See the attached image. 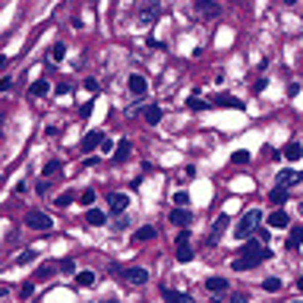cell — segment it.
Returning <instances> with one entry per match:
<instances>
[{"mask_svg": "<svg viewBox=\"0 0 303 303\" xmlns=\"http://www.w3.org/2000/svg\"><path fill=\"white\" fill-rule=\"evenodd\" d=\"M51 92V82L48 79H35L29 85V95H35V98H41V95H48Z\"/></svg>", "mask_w": 303, "mask_h": 303, "instance_id": "cb8c5ba5", "label": "cell"}, {"mask_svg": "<svg viewBox=\"0 0 303 303\" xmlns=\"http://www.w3.org/2000/svg\"><path fill=\"white\" fill-rule=\"evenodd\" d=\"M57 268H60V272H66V275H76V262H73V259H60Z\"/></svg>", "mask_w": 303, "mask_h": 303, "instance_id": "e575fe53", "label": "cell"}, {"mask_svg": "<svg viewBox=\"0 0 303 303\" xmlns=\"http://www.w3.org/2000/svg\"><path fill=\"white\" fill-rule=\"evenodd\" d=\"M256 234H259V240H262V243H268V237H272V234H268V228H259Z\"/></svg>", "mask_w": 303, "mask_h": 303, "instance_id": "f6af8a7d", "label": "cell"}, {"mask_svg": "<svg viewBox=\"0 0 303 303\" xmlns=\"http://www.w3.org/2000/svg\"><path fill=\"white\" fill-rule=\"evenodd\" d=\"M145 45H149L152 51H164V41H158L155 35H149V38H145Z\"/></svg>", "mask_w": 303, "mask_h": 303, "instance_id": "f35d334b", "label": "cell"}, {"mask_svg": "<svg viewBox=\"0 0 303 303\" xmlns=\"http://www.w3.org/2000/svg\"><path fill=\"white\" fill-rule=\"evenodd\" d=\"M193 10L202 16V19H218V16H221V3H215V0H193Z\"/></svg>", "mask_w": 303, "mask_h": 303, "instance_id": "8992f818", "label": "cell"}, {"mask_svg": "<svg viewBox=\"0 0 303 303\" xmlns=\"http://www.w3.org/2000/svg\"><path fill=\"white\" fill-rule=\"evenodd\" d=\"M278 183L281 186H297V183H303V171H294V168H281V174H278Z\"/></svg>", "mask_w": 303, "mask_h": 303, "instance_id": "30bf717a", "label": "cell"}, {"mask_svg": "<svg viewBox=\"0 0 303 303\" xmlns=\"http://www.w3.org/2000/svg\"><path fill=\"white\" fill-rule=\"evenodd\" d=\"M101 139H105V133H101V129H89V133L82 136L79 149H82V152H95V149L101 145Z\"/></svg>", "mask_w": 303, "mask_h": 303, "instance_id": "8fae6325", "label": "cell"}, {"mask_svg": "<svg viewBox=\"0 0 303 303\" xmlns=\"http://www.w3.org/2000/svg\"><path fill=\"white\" fill-rule=\"evenodd\" d=\"M155 237H158V228H155V224H145V228H139L133 234L136 243H149V240H155Z\"/></svg>", "mask_w": 303, "mask_h": 303, "instance_id": "ac0fdd59", "label": "cell"}, {"mask_svg": "<svg viewBox=\"0 0 303 303\" xmlns=\"http://www.w3.org/2000/svg\"><path fill=\"white\" fill-rule=\"evenodd\" d=\"M114 149H117V145H114V142H111V139H108V136H105V139H101V145H98V152H105V155H108V152H114Z\"/></svg>", "mask_w": 303, "mask_h": 303, "instance_id": "60d3db41", "label": "cell"}, {"mask_svg": "<svg viewBox=\"0 0 303 303\" xmlns=\"http://www.w3.org/2000/svg\"><path fill=\"white\" fill-rule=\"evenodd\" d=\"M108 209L114 212V215H123V212L129 209V196H126V193H111V196H108Z\"/></svg>", "mask_w": 303, "mask_h": 303, "instance_id": "9c48e42d", "label": "cell"}, {"mask_svg": "<svg viewBox=\"0 0 303 303\" xmlns=\"http://www.w3.org/2000/svg\"><path fill=\"white\" fill-rule=\"evenodd\" d=\"M249 158H253V155H249L246 149H237L231 155V164H240V168H243V164H249Z\"/></svg>", "mask_w": 303, "mask_h": 303, "instance_id": "83f0119b", "label": "cell"}, {"mask_svg": "<svg viewBox=\"0 0 303 303\" xmlns=\"http://www.w3.org/2000/svg\"><path fill=\"white\" fill-rule=\"evenodd\" d=\"M215 108H234V111H246V101H240L237 95H218V98L212 101Z\"/></svg>", "mask_w": 303, "mask_h": 303, "instance_id": "4fadbf2b", "label": "cell"}, {"mask_svg": "<svg viewBox=\"0 0 303 303\" xmlns=\"http://www.w3.org/2000/svg\"><path fill=\"white\" fill-rule=\"evenodd\" d=\"M60 171H63V164H60V161L54 158V161H48V164H45V171H41V177L54 180V177H60Z\"/></svg>", "mask_w": 303, "mask_h": 303, "instance_id": "d4e9b609", "label": "cell"}, {"mask_svg": "<svg viewBox=\"0 0 303 303\" xmlns=\"http://www.w3.org/2000/svg\"><path fill=\"white\" fill-rule=\"evenodd\" d=\"M259 224H262V212H259V209H249L243 218L237 221V228H234V237H237V240H249V237L259 231Z\"/></svg>", "mask_w": 303, "mask_h": 303, "instance_id": "7a4b0ae2", "label": "cell"}, {"mask_svg": "<svg viewBox=\"0 0 303 303\" xmlns=\"http://www.w3.org/2000/svg\"><path fill=\"white\" fill-rule=\"evenodd\" d=\"M54 268H57L54 262H45V265H41L38 272H35V278H38V281H45V278H51V275H54Z\"/></svg>", "mask_w": 303, "mask_h": 303, "instance_id": "4dcf8cb0", "label": "cell"}, {"mask_svg": "<svg viewBox=\"0 0 303 303\" xmlns=\"http://www.w3.org/2000/svg\"><path fill=\"white\" fill-rule=\"evenodd\" d=\"M288 95H291V98H294V95H300V82H291L288 85Z\"/></svg>", "mask_w": 303, "mask_h": 303, "instance_id": "bcb514c9", "label": "cell"}, {"mask_svg": "<svg viewBox=\"0 0 303 303\" xmlns=\"http://www.w3.org/2000/svg\"><path fill=\"white\" fill-rule=\"evenodd\" d=\"M300 215H303V202H300Z\"/></svg>", "mask_w": 303, "mask_h": 303, "instance_id": "f907efd6", "label": "cell"}, {"mask_svg": "<svg viewBox=\"0 0 303 303\" xmlns=\"http://www.w3.org/2000/svg\"><path fill=\"white\" fill-rule=\"evenodd\" d=\"M126 85H129V92H133L136 98H142V95L149 92V82H145V76H139V73H129Z\"/></svg>", "mask_w": 303, "mask_h": 303, "instance_id": "9a60e30c", "label": "cell"}, {"mask_svg": "<svg viewBox=\"0 0 303 303\" xmlns=\"http://www.w3.org/2000/svg\"><path fill=\"white\" fill-rule=\"evenodd\" d=\"M25 189H29V183H25V180H19V183H16V186H13V193H16V196H22V193H25Z\"/></svg>", "mask_w": 303, "mask_h": 303, "instance_id": "b9f144b4", "label": "cell"}, {"mask_svg": "<svg viewBox=\"0 0 303 303\" xmlns=\"http://www.w3.org/2000/svg\"><path fill=\"white\" fill-rule=\"evenodd\" d=\"M85 221H89L92 228H101V224L108 221V212H101V209H95V205H92V209H85Z\"/></svg>", "mask_w": 303, "mask_h": 303, "instance_id": "d6986e66", "label": "cell"}, {"mask_svg": "<svg viewBox=\"0 0 303 303\" xmlns=\"http://www.w3.org/2000/svg\"><path fill=\"white\" fill-rule=\"evenodd\" d=\"M25 228H32V231H51V228H54V221H51L48 212L32 209L29 215H25Z\"/></svg>", "mask_w": 303, "mask_h": 303, "instance_id": "3957f363", "label": "cell"}, {"mask_svg": "<svg viewBox=\"0 0 303 303\" xmlns=\"http://www.w3.org/2000/svg\"><path fill=\"white\" fill-rule=\"evenodd\" d=\"M123 281L126 284H133V288H142V284H149V268H142V265H129L123 268Z\"/></svg>", "mask_w": 303, "mask_h": 303, "instance_id": "277c9868", "label": "cell"}, {"mask_svg": "<svg viewBox=\"0 0 303 303\" xmlns=\"http://www.w3.org/2000/svg\"><path fill=\"white\" fill-rule=\"evenodd\" d=\"M281 152H284V158H288V161H300V158H303V145H300L297 139H291Z\"/></svg>", "mask_w": 303, "mask_h": 303, "instance_id": "44dd1931", "label": "cell"}, {"mask_svg": "<svg viewBox=\"0 0 303 303\" xmlns=\"http://www.w3.org/2000/svg\"><path fill=\"white\" fill-rule=\"evenodd\" d=\"M129 155H133V145H129V139H120L117 149H114V155H111V161H114V164H123Z\"/></svg>", "mask_w": 303, "mask_h": 303, "instance_id": "2e32d148", "label": "cell"}, {"mask_svg": "<svg viewBox=\"0 0 303 303\" xmlns=\"http://www.w3.org/2000/svg\"><path fill=\"white\" fill-rule=\"evenodd\" d=\"M171 202H174V205H189V193H186V189H177Z\"/></svg>", "mask_w": 303, "mask_h": 303, "instance_id": "d590c367", "label": "cell"}, {"mask_svg": "<svg viewBox=\"0 0 303 303\" xmlns=\"http://www.w3.org/2000/svg\"><path fill=\"white\" fill-rule=\"evenodd\" d=\"M288 249H300L303 246V228H291L288 231V243H284Z\"/></svg>", "mask_w": 303, "mask_h": 303, "instance_id": "603a6c76", "label": "cell"}, {"mask_svg": "<svg viewBox=\"0 0 303 303\" xmlns=\"http://www.w3.org/2000/svg\"><path fill=\"white\" fill-rule=\"evenodd\" d=\"M262 291L278 294V291H281V278H265V281H262Z\"/></svg>", "mask_w": 303, "mask_h": 303, "instance_id": "1f68e13d", "label": "cell"}, {"mask_svg": "<svg viewBox=\"0 0 303 303\" xmlns=\"http://www.w3.org/2000/svg\"><path fill=\"white\" fill-rule=\"evenodd\" d=\"M265 259H272V249H268L262 240H246L243 246H240V256L231 262V268L234 272H249V268H256L259 262H265Z\"/></svg>", "mask_w": 303, "mask_h": 303, "instance_id": "6da1fadb", "label": "cell"}, {"mask_svg": "<svg viewBox=\"0 0 303 303\" xmlns=\"http://www.w3.org/2000/svg\"><path fill=\"white\" fill-rule=\"evenodd\" d=\"M32 294H35V284H32V281H25L22 288H19V297H22V300H29Z\"/></svg>", "mask_w": 303, "mask_h": 303, "instance_id": "74e56055", "label": "cell"}, {"mask_svg": "<svg viewBox=\"0 0 303 303\" xmlns=\"http://www.w3.org/2000/svg\"><path fill=\"white\" fill-rule=\"evenodd\" d=\"M186 105H189V111H202V108H209V101H202L199 95H193V98H189Z\"/></svg>", "mask_w": 303, "mask_h": 303, "instance_id": "8d00e7d4", "label": "cell"}, {"mask_svg": "<svg viewBox=\"0 0 303 303\" xmlns=\"http://www.w3.org/2000/svg\"><path fill=\"white\" fill-rule=\"evenodd\" d=\"M268 228H291V218L284 209H275L272 215H268Z\"/></svg>", "mask_w": 303, "mask_h": 303, "instance_id": "e0dca14e", "label": "cell"}, {"mask_svg": "<svg viewBox=\"0 0 303 303\" xmlns=\"http://www.w3.org/2000/svg\"><path fill=\"white\" fill-rule=\"evenodd\" d=\"M228 224H231V218H228V215H221V218L212 224L209 237H205V246H215V243H218V240L224 237V231H228Z\"/></svg>", "mask_w": 303, "mask_h": 303, "instance_id": "ba28073f", "label": "cell"}, {"mask_svg": "<svg viewBox=\"0 0 303 303\" xmlns=\"http://www.w3.org/2000/svg\"><path fill=\"white\" fill-rule=\"evenodd\" d=\"M164 300H174V303H189V294H180V291H171V288H164Z\"/></svg>", "mask_w": 303, "mask_h": 303, "instance_id": "4316f807", "label": "cell"}, {"mask_svg": "<svg viewBox=\"0 0 303 303\" xmlns=\"http://www.w3.org/2000/svg\"><path fill=\"white\" fill-rule=\"evenodd\" d=\"M265 85H268V79H265V76H259V79H253V92H256V95L265 92Z\"/></svg>", "mask_w": 303, "mask_h": 303, "instance_id": "ab89813d", "label": "cell"}, {"mask_svg": "<svg viewBox=\"0 0 303 303\" xmlns=\"http://www.w3.org/2000/svg\"><path fill=\"white\" fill-rule=\"evenodd\" d=\"M63 57H66V45H54V48H51V54H48V60H54V63H60Z\"/></svg>", "mask_w": 303, "mask_h": 303, "instance_id": "f1b7e54d", "label": "cell"}, {"mask_svg": "<svg viewBox=\"0 0 303 303\" xmlns=\"http://www.w3.org/2000/svg\"><path fill=\"white\" fill-rule=\"evenodd\" d=\"M73 199H76V193H73V189H66V193H60L54 202L60 205V209H66V205H73Z\"/></svg>", "mask_w": 303, "mask_h": 303, "instance_id": "f546056e", "label": "cell"}, {"mask_svg": "<svg viewBox=\"0 0 303 303\" xmlns=\"http://www.w3.org/2000/svg\"><path fill=\"white\" fill-rule=\"evenodd\" d=\"M205 291H209V294H228L231 281L221 278V275H212V278H205Z\"/></svg>", "mask_w": 303, "mask_h": 303, "instance_id": "5bb4252c", "label": "cell"}, {"mask_svg": "<svg viewBox=\"0 0 303 303\" xmlns=\"http://www.w3.org/2000/svg\"><path fill=\"white\" fill-rule=\"evenodd\" d=\"M297 291L303 294V275H300V278H297Z\"/></svg>", "mask_w": 303, "mask_h": 303, "instance_id": "681fc988", "label": "cell"}, {"mask_svg": "<svg viewBox=\"0 0 303 303\" xmlns=\"http://www.w3.org/2000/svg\"><path fill=\"white\" fill-rule=\"evenodd\" d=\"M79 205H85V209H92V205H95V189H82V196H79Z\"/></svg>", "mask_w": 303, "mask_h": 303, "instance_id": "836d02e7", "label": "cell"}, {"mask_svg": "<svg viewBox=\"0 0 303 303\" xmlns=\"http://www.w3.org/2000/svg\"><path fill=\"white\" fill-rule=\"evenodd\" d=\"M123 228H126V218H123V215H120V218L114 221V231H123Z\"/></svg>", "mask_w": 303, "mask_h": 303, "instance_id": "7dc6e473", "label": "cell"}, {"mask_svg": "<svg viewBox=\"0 0 303 303\" xmlns=\"http://www.w3.org/2000/svg\"><path fill=\"white\" fill-rule=\"evenodd\" d=\"M35 259H38V253H35V249H25V253H22L19 259H16V265H32Z\"/></svg>", "mask_w": 303, "mask_h": 303, "instance_id": "d6a6232c", "label": "cell"}, {"mask_svg": "<svg viewBox=\"0 0 303 303\" xmlns=\"http://www.w3.org/2000/svg\"><path fill=\"white\" fill-rule=\"evenodd\" d=\"M70 89H73L70 82H60V85H57V95H70Z\"/></svg>", "mask_w": 303, "mask_h": 303, "instance_id": "7bdbcfd3", "label": "cell"}, {"mask_svg": "<svg viewBox=\"0 0 303 303\" xmlns=\"http://www.w3.org/2000/svg\"><path fill=\"white\" fill-rule=\"evenodd\" d=\"M95 164H98V158H95V155H89V158H85L79 168H95Z\"/></svg>", "mask_w": 303, "mask_h": 303, "instance_id": "ee69618b", "label": "cell"}, {"mask_svg": "<svg viewBox=\"0 0 303 303\" xmlns=\"http://www.w3.org/2000/svg\"><path fill=\"white\" fill-rule=\"evenodd\" d=\"M73 278H76V284H79V288H95V281H98V278H95V272H89V268L76 272Z\"/></svg>", "mask_w": 303, "mask_h": 303, "instance_id": "7402d4cb", "label": "cell"}, {"mask_svg": "<svg viewBox=\"0 0 303 303\" xmlns=\"http://www.w3.org/2000/svg\"><path fill=\"white\" fill-rule=\"evenodd\" d=\"M174 256H177V262H193L196 259V253H193V246H189V240H177L174 243Z\"/></svg>", "mask_w": 303, "mask_h": 303, "instance_id": "7c38bea8", "label": "cell"}, {"mask_svg": "<svg viewBox=\"0 0 303 303\" xmlns=\"http://www.w3.org/2000/svg\"><path fill=\"white\" fill-rule=\"evenodd\" d=\"M142 117H145V123L158 126V123H161V117H164V111H161L158 105H149V108H142Z\"/></svg>", "mask_w": 303, "mask_h": 303, "instance_id": "ffe728a7", "label": "cell"}, {"mask_svg": "<svg viewBox=\"0 0 303 303\" xmlns=\"http://www.w3.org/2000/svg\"><path fill=\"white\" fill-rule=\"evenodd\" d=\"M168 218H171L174 228H189V224H193V212H189V205H174V212H171Z\"/></svg>", "mask_w": 303, "mask_h": 303, "instance_id": "52a82bcc", "label": "cell"}, {"mask_svg": "<svg viewBox=\"0 0 303 303\" xmlns=\"http://www.w3.org/2000/svg\"><path fill=\"white\" fill-rule=\"evenodd\" d=\"M300 3V0H284V6H297Z\"/></svg>", "mask_w": 303, "mask_h": 303, "instance_id": "c3c4849f", "label": "cell"}, {"mask_svg": "<svg viewBox=\"0 0 303 303\" xmlns=\"http://www.w3.org/2000/svg\"><path fill=\"white\" fill-rule=\"evenodd\" d=\"M268 202H275V205H281V202H288V186H275L272 193H268Z\"/></svg>", "mask_w": 303, "mask_h": 303, "instance_id": "484cf974", "label": "cell"}, {"mask_svg": "<svg viewBox=\"0 0 303 303\" xmlns=\"http://www.w3.org/2000/svg\"><path fill=\"white\" fill-rule=\"evenodd\" d=\"M158 16H161V3H158V0H142V6H139V22H142V25H152Z\"/></svg>", "mask_w": 303, "mask_h": 303, "instance_id": "5b68a950", "label": "cell"}]
</instances>
